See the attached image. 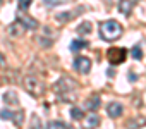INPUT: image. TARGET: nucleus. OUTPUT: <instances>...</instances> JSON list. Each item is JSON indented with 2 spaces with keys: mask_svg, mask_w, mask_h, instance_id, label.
<instances>
[{
  "mask_svg": "<svg viewBox=\"0 0 146 129\" xmlns=\"http://www.w3.org/2000/svg\"><path fill=\"white\" fill-rule=\"evenodd\" d=\"M5 66V59H4V55L0 53V67H4Z\"/></svg>",
  "mask_w": 146,
  "mask_h": 129,
  "instance_id": "21",
  "label": "nucleus"
},
{
  "mask_svg": "<svg viewBox=\"0 0 146 129\" xmlns=\"http://www.w3.org/2000/svg\"><path fill=\"white\" fill-rule=\"evenodd\" d=\"M24 88L33 96H41L45 93V84L41 79H38V76H26L24 78Z\"/></svg>",
  "mask_w": 146,
  "mask_h": 129,
  "instance_id": "3",
  "label": "nucleus"
},
{
  "mask_svg": "<svg viewBox=\"0 0 146 129\" xmlns=\"http://www.w3.org/2000/svg\"><path fill=\"white\" fill-rule=\"evenodd\" d=\"M70 117L74 119V120H81V119L84 117V114H83V110H81L79 107H72V108H70Z\"/></svg>",
  "mask_w": 146,
  "mask_h": 129,
  "instance_id": "15",
  "label": "nucleus"
},
{
  "mask_svg": "<svg viewBox=\"0 0 146 129\" xmlns=\"http://www.w3.org/2000/svg\"><path fill=\"white\" fill-rule=\"evenodd\" d=\"M48 126H50V127H69V126H67L65 122H62V120H50Z\"/></svg>",
  "mask_w": 146,
  "mask_h": 129,
  "instance_id": "20",
  "label": "nucleus"
},
{
  "mask_svg": "<svg viewBox=\"0 0 146 129\" xmlns=\"http://www.w3.org/2000/svg\"><path fill=\"white\" fill-rule=\"evenodd\" d=\"M14 115H16V112H12V110H7V108H2L0 110V119H11V120H14Z\"/></svg>",
  "mask_w": 146,
  "mask_h": 129,
  "instance_id": "18",
  "label": "nucleus"
},
{
  "mask_svg": "<svg viewBox=\"0 0 146 129\" xmlns=\"http://www.w3.org/2000/svg\"><path fill=\"white\" fill-rule=\"evenodd\" d=\"M36 124L40 126V119H36V117H33V126H36Z\"/></svg>",
  "mask_w": 146,
  "mask_h": 129,
  "instance_id": "22",
  "label": "nucleus"
},
{
  "mask_svg": "<svg viewBox=\"0 0 146 129\" xmlns=\"http://www.w3.org/2000/svg\"><path fill=\"white\" fill-rule=\"evenodd\" d=\"M76 88H78V83L72 78H69V76H64V78H60L55 83V91L60 95L62 102H72V100H74Z\"/></svg>",
  "mask_w": 146,
  "mask_h": 129,
  "instance_id": "1",
  "label": "nucleus"
},
{
  "mask_svg": "<svg viewBox=\"0 0 146 129\" xmlns=\"http://www.w3.org/2000/svg\"><path fill=\"white\" fill-rule=\"evenodd\" d=\"M122 35V26L113 21V19H108V21H103L100 24V36L107 41H115L119 40Z\"/></svg>",
  "mask_w": 146,
  "mask_h": 129,
  "instance_id": "2",
  "label": "nucleus"
},
{
  "mask_svg": "<svg viewBox=\"0 0 146 129\" xmlns=\"http://www.w3.org/2000/svg\"><path fill=\"white\" fill-rule=\"evenodd\" d=\"M31 2H33V0H17V4H19V9H21V11H26V9L31 5Z\"/></svg>",
  "mask_w": 146,
  "mask_h": 129,
  "instance_id": "19",
  "label": "nucleus"
},
{
  "mask_svg": "<svg viewBox=\"0 0 146 129\" xmlns=\"http://www.w3.org/2000/svg\"><path fill=\"white\" fill-rule=\"evenodd\" d=\"M4 102H5V103H12V105H17V103H19L17 93H16V91H5V93H4Z\"/></svg>",
  "mask_w": 146,
  "mask_h": 129,
  "instance_id": "13",
  "label": "nucleus"
},
{
  "mask_svg": "<svg viewBox=\"0 0 146 129\" xmlns=\"http://www.w3.org/2000/svg\"><path fill=\"white\" fill-rule=\"evenodd\" d=\"M0 5H2V0H0Z\"/></svg>",
  "mask_w": 146,
  "mask_h": 129,
  "instance_id": "24",
  "label": "nucleus"
},
{
  "mask_svg": "<svg viewBox=\"0 0 146 129\" xmlns=\"http://www.w3.org/2000/svg\"><path fill=\"white\" fill-rule=\"evenodd\" d=\"M131 55H132L136 60H141V59H143V50H141V47H139V45H134L132 50H131Z\"/></svg>",
  "mask_w": 146,
  "mask_h": 129,
  "instance_id": "17",
  "label": "nucleus"
},
{
  "mask_svg": "<svg viewBox=\"0 0 146 129\" xmlns=\"http://www.w3.org/2000/svg\"><path fill=\"white\" fill-rule=\"evenodd\" d=\"M100 95H93V96H90L88 100H86V108H90V110H96L98 107H100Z\"/></svg>",
  "mask_w": 146,
  "mask_h": 129,
  "instance_id": "10",
  "label": "nucleus"
},
{
  "mask_svg": "<svg viewBox=\"0 0 146 129\" xmlns=\"http://www.w3.org/2000/svg\"><path fill=\"white\" fill-rule=\"evenodd\" d=\"M134 4H136V0H120L119 2V12L124 14V16H129L132 7H134Z\"/></svg>",
  "mask_w": 146,
  "mask_h": 129,
  "instance_id": "8",
  "label": "nucleus"
},
{
  "mask_svg": "<svg viewBox=\"0 0 146 129\" xmlns=\"http://www.w3.org/2000/svg\"><path fill=\"white\" fill-rule=\"evenodd\" d=\"M93 31V24L90 23V21H84V23H81L79 26H78V33L79 35H90Z\"/></svg>",
  "mask_w": 146,
  "mask_h": 129,
  "instance_id": "12",
  "label": "nucleus"
},
{
  "mask_svg": "<svg viewBox=\"0 0 146 129\" xmlns=\"http://www.w3.org/2000/svg\"><path fill=\"white\" fill-rule=\"evenodd\" d=\"M17 19H19L28 29H38V23H36L31 16H26V14H24V16H17Z\"/></svg>",
  "mask_w": 146,
  "mask_h": 129,
  "instance_id": "9",
  "label": "nucleus"
},
{
  "mask_svg": "<svg viewBox=\"0 0 146 129\" xmlns=\"http://www.w3.org/2000/svg\"><path fill=\"white\" fill-rule=\"evenodd\" d=\"M100 124V117L96 115V114H90V117H88V120H86V126L88 127H96Z\"/></svg>",
  "mask_w": 146,
  "mask_h": 129,
  "instance_id": "16",
  "label": "nucleus"
},
{
  "mask_svg": "<svg viewBox=\"0 0 146 129\" xmlns=\"http://www.w3.org/2000/svg\"><path fill=\"white\" fill-rule=\"evenodd\" d=\"M127 57V50L125 48H119V47H112L108 48L107 52V59L108 62L112 64V66H119V64H122Z\"/></svg>",
  "mask_w": 146,
  "mask_h": 129,
  "instance_id": "4",
  "label": "nucleus"
},
{
  "mask_svg": "<svg viewBox=\"0 0 146 129\" xmlns=\"http://www.w3.org/2000/svg\"><path fill=\"white\" fill-rule=\"evenodd\" d=\"M74 69L79 71L81 74H88L91 71V60L84 55H78L74 59Z\"/></svg>",
  "mask_w": 146,
  "mask_h": 129,
  "instance_id": "5",
  "label": "nucleus"
},
{
  "mask_svg": "<svg viewBox=\"0 0 146 129\" xmlns=\"http://www.w3.org/2000/svg\"><path fill=\"white\" fill-rule=\"evenodd\" d=\"M88 45H90V43L84 41V40H72V43H70V50H72V52H79V50L86 48Z\"/></svg>",
  "mask_w": 146,
  "mask_h": 129,
  "instance_id": "11",
  "label": "nucleus"
},
{
  "mask_svg": "<svg viewBox=\"0 0 146 129\" xmlns=\"http://www.w3.org/2000/svg\"><path fill=\"white\" fill-rule=\"evenodd\" d=\"M74 14H76V12H60V14H57L55 17H57V21H58V23H69Z\"/></svg>",
  "mask_w": 146,
  "mask_h": 129,
  "instance_id": "14",
  "label": "nucleus"
},
{
  "mask_svg": "<svg viewBox=\"0 0 146 129\" xmlns=\"http://www.w3.org/2000/svg\"><path fill=\"white\" fill-rule=\"evenodd\" d=\"M107 2H108V4H119L120 0H107Z\"/></svg>",
  "mask_w": 146,
  "mask_h": 129,
  "instance_id": "23",
  "label": "nucleus"
},
{
  "mask_svg": "<svg viewBox=\"0 0 146 129\" xmlns=\"http://www.w3.org/2000/svg\"><path fill=\"white\" fill-rule=\"evenodd\" d=\"M26 29H28V28H26V26H24V24L17 19L16 23H12V24L7 28V33H9L11 36H16V38H17V36L24 35V31H26Z\"/></svg>",
  "mask_w": 146,
  "mask_h": 129,
  "instance_id": "6",
  "label": "nucleus"
},
{
  "mask_svg": "<svg viewBox=\"0 0 146 129\" xmlns=\"http://www.w3.org/2000/svg\"><path fill=\"white\" fill-rule=\"evenodd\" d=\"M107 112H108V115H110L112 119H117V117H120V115H122L124 107H122L119 102H110V103L107 105Z\"/></svg>",
  "mask_w": 146,
  "mask_h": 129,
  "instance_id": "7",
  "label": "nucleus"
}]
</instances>
